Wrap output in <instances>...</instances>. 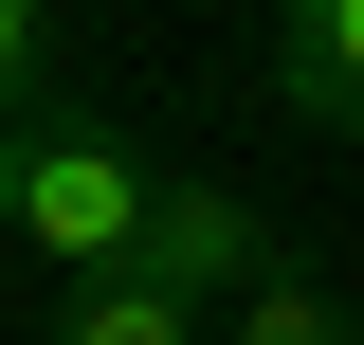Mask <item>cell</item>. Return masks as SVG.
<instances>
[{
  "mask_svg": "<svg viewBox=\"0 0 364 345\" xmlns=\"http://www.w3.org/2000/svg\"><path fill=\"white\" fill-rule=\"evenodd\" d=\"M273 109L291 128H364V0H291L273 18Z\"/></svg>",
  "mask_w": 364,
  "mask_h": 345,
  "instance_id": "3",
  "label": "cell"
},
{
  "mask_svg": "<svg viewBox=\"0 0 364 345\" xmlns=\"http://www.w3.org/2000/svg\"><path fill=\"white\" fill-rule=\"evenodd\" d=\"M146 218H164V182L128 164V128H91V109H18L0 128V236H37L55 273H109L146 255Z\"/></svg>",
  "mask_w": 364,
  "mask_h": 345,
  "instance_id": "1",
  "label": "cell"
},
{
  "mask_svg": "<svg viewBox=\"0 0 364 345\" xmlns=\"http://www.w3.org/2000/svg\"><path fill=\"white\" fill-rule=\"evenodd\" d=\"M55 345H200V327H182L164 291H128V273H109V291H73V309H55Z\"/></svg>",
  "mask_w": 364,
  "mask_h": 345,
  "instance_id": "5",
  "label": "cell"
},
{
  "mask_svg": "<svg viewBox=\"0 0 364 345\" xmlns=\"http://www.w3.org/2000/svg\"><path fill=\"white\" fill-rule=\"evenodd\" d=\"M237 345H364V309L328 291V273H273V291L237 309Z\"/></svg>",
  "mask_w": 364,
  "mask_h": 345,
  "instance_id": "4",
  "label": "cell"
},
{
  "mask_svg": "<svg viewBox=\"0 0 364 345\" xmlns=\"http://www.w3.org/2000/svg\"><path fill=\"white\" fill-rule=\"evenodd\" d=\"M273 273H291V255H273V218L237 200V182H164V218H146V255H128V291H164V309L237 291V309H255Z\"/></svg>",
  "mask_w": 364,
  "mask_h": 345,
  "instance_id": "2",
  "label": "cell"
},
{
  "mask_svg": "<svg viewBox=\"0 0 364 345\" xmlns=\"http://www.w3.org/2000/svg\"><path fill=\"white\" fill-rule=\"evenodd\" d=\"M55 91V0H0V128Z\"/></svg>",
  "mask_w": 364,
  "mask_h": 345,
  "instance_id": "6",
  "label": "cell"
}]
</instances>
